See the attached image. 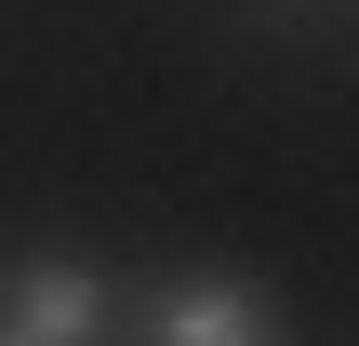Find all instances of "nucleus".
<instances>
[{"mask_svg": "<svg viewBox=\"0 0 359 346\" xmlns=\"http://www.w3.org/2000/svg\"><path fill=\"white\" fill-rule=\"evenodd\" d=\"M160 346H266V307H253V293H187V307L160 320Z\"/></svg>", "mask_w": 359, "mask_h": 346, "instance_id": "f03ea898", "label": "nucleus"}, {"mask_svg": "<svg viewBox=\"0 0 359 346\" xmlns=\"http://www.w3.org/2000/svg\"><path fill=\"white\" fill-rule=\"evenodd\" d=\"M13 320H27V346H67V333H93V280L40 267V280H13Z\"/></svg>", "mask_w": 359, "mask_h": 346, "instance_id": "f257e3e1", "label": "nucleus"}]
</instances>
